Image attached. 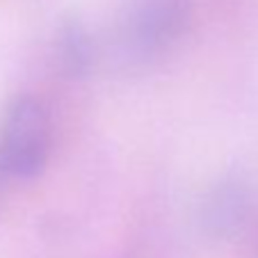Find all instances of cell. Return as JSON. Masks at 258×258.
<instances>
[{
  "label": "cell",
  "mask_w": 258,
  "mask_h": 258,
  "mask_svg": "<svg viewBox=\"0 0 258 258\" xmlns=\"http://www.w3.org/2000/svg\"><path fill=\"white\" fill-rule=\"evenodd\" d=\"M50 156V123L44 107L30 96L16 98L0 133V167L16 178H34Z\"/></svg>",
  "instance_id": "cell-1"
},
{
  "label": "cell",
  "mask_w": 258,
  "mask_h": 258,
  "mask_svg": "<svg viewBox=\"0 0 258 258\" xmlns=\"http://www.w3.org/2000/svg\"><path fill=\"white\" fill-rule=\"evenodd\" d=\"M192 0H135L126 23L133 53L153 57L169 50L187 30Z\"/></svg>",
  "instance_id": "cell-2"
},
{
  "label": "cell",
  "mask_w": 258,
  "mask_h": 258,
  "mask_svg": "<svg viewBox=\"0 0 258 258\" xmlns=\"http://www.w3.org/2000/svg\"><path fill=\"white\" fill-rule=\"evenodd\" d=\"M251 190L240 178H222L210 187L201 204V222L204 229L215 238L235 235L251 215Z\"/></svg>",
  "instance_id": "cell-3"
},
{
  "label": "cell",
  "mask_w": 258,
  "mask_h": 258,
  "mask_svg": "<svg viewBox=\"0 0 258 258\" xmlns=\"http://www.w3.org/2000/svg\"><path fill=\"white\" fill-rule=\"evenodd\" d=\"M57 62L59 69L69 78H83L87 76L94 64V44L87 28L80 23V19L69 16L62 21L57 30Z\"/></svg>",
  "instance_id": "cell-4"
}]
</instances>
